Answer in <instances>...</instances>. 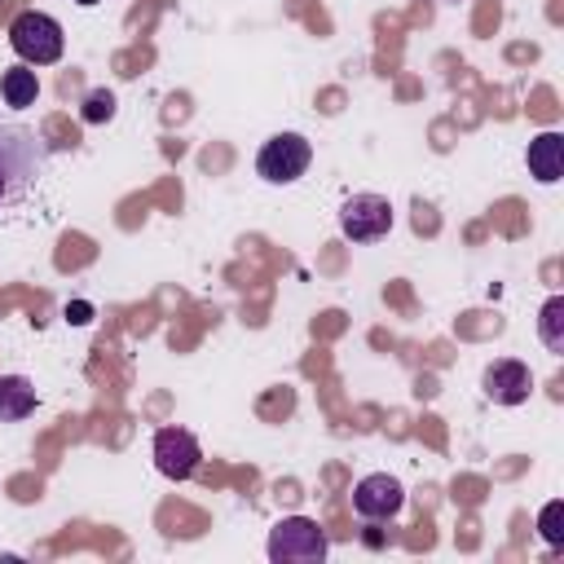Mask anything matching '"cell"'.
<instances>
[{
	"label": "cell",
	"instance_id": "cell-10",
	"mask_svg": "<svg viewBox=\"0 0 564 564\" xmlns=\"http://www.w3.org/2000/svg\"><path fill=\"white\" fill-rule=\"evenodd\" d=\"M35 388L22 375H0V423H22L35 410Z\"/></svg>",
	"mask_w": 564,
	"mask_h": 564
},
{
	"label": "cell",
	"instance_id": "cell-12",
	"mask_svg": "<svg viewBox=\"0 0 564 564\" xmlns=\"http://www.w3.org/2000/svg\"><path fill=\"white\" fill-rule=\"evenodd\" d=\"M538 335L551 352H564V295H551L538 313Z\"/></svg>",
	"mask_w": 564,
	"mask_h": 564
},
{
	"label": "cell",
	"instance_id": "cell-6",
	"mask_svg": "<svg viewBox=\"0 0 564 564\" xmlns=\"http://www.w3.org/2000/svg\"><path fill=\"white\" fill-rule=\"evenodd\" d=\"M203 463V445L194 432L185 427H159L154 432V467L167 476V480H189Z\"/></svg>",
	"mask_w": 564,
	"mask_h": 564
},
{
	"label": "cell",
	"instance_id": "cell-7",
	"mask_svg": "<svg viewBox=\"0 0 564 564\" xmlns=\"http://www.w3.org/2000/svg\"><path fill=\"white\" fill-rule=\"evenodd\" d=\"M401 502H405V489H401V480L388 476V471H370V476H361L357 489H352V507H357L361 520H392V516L401 511Z\"/></svg>",
	"mask_w": 564,
	"mask_h": 564
},
{
	"label": "cell",
	"instance_id": "cell-4",
	"mask_svg": "<svg viewBox=\"0 0 564 564\" xmlns=\"http://www.w3.org/2000/svg\"><path fill=\"white\" fill-rule=\"evenodd\" d=\"M308 163H313V145H308V137H300V132H273V137L260 145V154H256V172H260L269 185H291V181H300V176L308 172Z\"/></svg>",
	"mask_w": 564,
	"mask_h": 564
},
{
	"label": "cell",
	"instance_id": "cell-15",
	"mask_svg": "<svg viewBox=\"0 0 564 564\" xmlns=\"http://www.w3.org/2000/svg\"><path fill=\"white\" fill-rule=\"evenodd\" d=\"M66 317H70V322H88V304H70Z\"/></svg>",
	"mask_w": 564,
	"mask_h": 564
},
{
	"label": "cell",
	"instance_id": "cell-3",
	"mask_svg": "<svg viewBox=\"0 0 564 564\" xmlns=\"http://www.w3.org/2000/svg\"><path fill=\"white\" fill-rule=\"evenodd\" d=\"M9 44H13V53H18L26 66H53V62L62 57V48H66L57 18L35 13V9H26V13H18V18L9 22Z\"/></svg>",
	"mask_w": 564,
	"mask_h": 564
},
{
	"label": "cell",
	"instance_id": "cell-8",
	"mask_svg": "<svg viewBox=\"0 0 564 564\" xmlns=\"http://www.w3.org/2000/svg\"><path fill=\"white\" fill-rule=\"evenodd\" d=\"M485 397L494 401V405H520V401H529V388H533V375H529V366L524 361H516V357H502V361H489L485 366Z\"/></svg>",
	"mask_w": 564,
	"mask_h": 564
},
{
	"label": "cell",
	"instance_id": "cell-2",
	"mask_svg": "<svg viewBox=\"0 0 564 564\" xmlns=\"http://www.w3.org/2000/svg\"><path fill=\"white\" fill-rule=\"evenodd\" d=\"M269 560L273 564H322L326 560V533L308 516H282L269 529Z\"/></svg>",
	"mask_w": 564,
	"mask_h": 564
},
{
	"label": "cell",
	"instance_id": "cell-9",
	"mask_svg": "<svg viewBox=\"0 0 564 564\" xmlns=\"http://www.w3.org/2000/svg\"><path fill=\"white\" fill-rule=\"evenodd\" d=\"M564 172V137L560 132H542L529 141V176H538L542 185H555Z\"/></svg>",
	"mask_w": 564,
	"mask_h": 564
},
{
	"label": "cell",
	"instance_id": "cell-5",
	"mask_svg": "<svg viewBox=\"0 0 564 564\" xmlns=\"http://www.w3.org/2000/svg\"><path fill=\"white\" fill-rule=\"evenodd\" d=\"M339 229L352 242H379L392 229V203L383 194H352L339 207Z\"/></svg>",
	"mask_w": 564,
	"mask_h": 564
},
{
	"label": "cell",
	"instance_id": "cell-11",
	"mask_svg": "<svg viewBox=\"0 0 564 564\" xmlns=\"http://www.w3.org/2000/svg\"><path fill=\"white\" fill-rule=\"evenodd\" d=\"M0 93H4L9 106H31L40 97V79H35L31 66H9L4 79H0Z\"/></svg>",
	"mask_w": 564,
	"mask_h": 564
},
{
	"label": "cell",
	"instance_id": "cell-16",
	"mask_svg": "<svg viewBox=\"0 0 564 564\" xmlns=\"http://www.w3.org/2000/svg\"><path fill=\"white\" fill-rule=\"evenodd\" d=\"M79 4H97V0H79Z\"/></svg>",
	"mask_w": 564,
	"mask_h": 564
},
{
	"label": "cell",
	"instance_id": "cell-13",
	"mask_svg": "<svg viewBox=\"0 0 564 564\" xmlns=\"http://www.w3.org/2000/svg\"><path fill=\"white\" fill-rule=\"evenodd\" d=\"M110 115H115V97H110L106 88L88 93V101H84V119H88V123H106Z\"/></svg>",
	"mask_w": 564,
	"mask_h": 564
},
{
	"label": "cell",
	"instance_id": "cell-1",
	"mask_svg": "<svg viewBox=\"0 0 564 564\" xmlns=\"http://www.w3.org/2000/svg\"><path fill=\"white\" fill-rule=\"evenodd\" d=\"M48 145L22 128V123H0V207L22 198L35 176H44Z\"/></svg>",
	"mask_w": 564,
	"mask_h": 564
},
{
	"label": "cell",
	"instance_id": "cell-14",
	"mask_svg": "<svg viewBox=\"0 0 564 564\" xmlns=\"http://www.w3.org/2000/svg\"><path fill=\"white\" fill-rule=\"evenodd\" d=\"M560 516H564V502H546V507H542V520H538V529H542V538H546L551 546H560V542H564Z\"/></svg>",
	"mask_w": 564,
	"mask_h": 564
}]
</instances>
